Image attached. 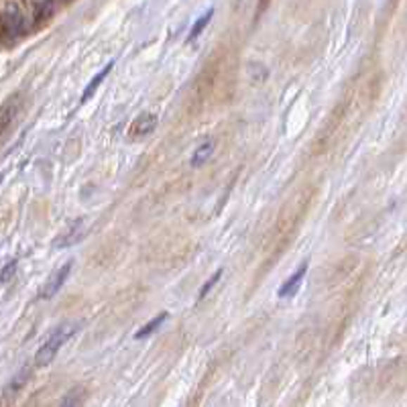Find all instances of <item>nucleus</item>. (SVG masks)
<instances>
[{"mask_svg": "<svg viewBox=\"0 0 407 407\" xmlns=\"http://www.w3.org/2000/svg\"><path fill=\"white\" fill-rule=\"evenodd\" d=\"M79 330L78 322H67V324H61L58 328L53 330L51 334H49V338L45 340V344L41 347L39 352H37V367H45V365H49V363H53V358L58 356L59 349L76 334Z\"/></svg>", "mask_w": 407, "mask_h": 407, "instance_id": "f257e3e1", "label": "nucleus"}, {"mask_svg": "<svg viewBox=\"0 0 407 407\" xmlns=\"http://www.w3.org/2000/svg\"><path fill=\"white\" fill-rule=\"evenodd\" d=\"M157 127V117L155 115H141L135 118V122L131 124L129 129V135L133 138H141V136L151 135Z\"/></svg>", "mask_w": 407, "mask_h": 407, "instance_id": "f03ea898", "label": "nucleus"}, {"mask_svg": "<svg viewBox=\"0 0 407 407\" xmlns=\"http://www.w3.org/2000/svg\"><path fill=\"white\" fill-rule=\"evenodd\" d=\"M72 271V263H65L63 267H59L58 271L53 273V277H49V281H47V285L43 288V297L47 299V297H53L59 290H61V285L65 283V279H67V275Z\"/></svg>", "mask_w": 407, "mask_h": 407, "instance_id": "7ed1b4c3", "label": "nucleus"}, {"mask_svg": "<svg viewBox=\"0 0 407 407\" xmlns=\"http://www.w3.org/2000/svg\"><path fill=\"white\" fill-rule=\"evenodd\" d=\"M306 265H302L297 271L291 275L290 279L281 285V290H279V297H291V295H295L297 293V290H299V285H302V281H304V275H306Z\"/></svg>", "mask_w": 407, "mask_h": 407, "instance_id": "20e7f679", "label": "nucleus"}, {"mask_svg": "<svg viewBox=\"0 0 407 407\" xmlns=\"http://www.w3.org/2000/svg\"><path fill=\"white\" fill-rule=\"evenodd\" d=\"M82 228H84V220H76L67 228V233L63 234L61 238H58V247H72L74 243H78L79 238H82Z\"/></svg>", "mask_w": 407, "mask_h": 407, "instance_id": "39448f33", "label": "nucleus"}, {"mask_svg": "<svg viewBox=\"0 0 407 407\" xmlns=\"http://www.w3.org/2000/svg\"><path fill=\"white\" fill-rule=\"evenodd\" d=\"M214 153V143L212 141H204L200 147H195L194 155L190 159V163L194 165V167H200V165H204Z\"/></svg>", "mask_w": 407, "mask_h": 407, "instance_id": "423d86ee", "label": "nucleus"}, {"mask_svg": "<svg viewBox=\"0 0 407 407\" xmlns=\"http://www.w3.org/2000/svg\"><path fill=\"white\" fill-rule=\"evenodd\" d=\"M4 27H6V31L13 33V35H17V33L22 31V17H20V13L17 8H8V11L4 13Z\"/></svg>", "mask_w": 407, "mask_h": 407, "instance_id": "0eeeda50", "label": "nucleus"}, {"mask_svg": "<svg viewBox=\"0 0 407 407\" xmlns=\"http://www.w3.org/2000/svg\"><path fill=\"white\" fill-rule=\"evenodd\" d=\"M167 318H169V314H167V311H161V314H157L155 318H153V320H151V322H149L147 326H143V328L138 330L135 336L138 338V340H143V338L151 336L153 332H157V330H159V326H161V324H163V322H165Z\"/></svg>", "mask_w": 407, "mask_h": 407, "instance_id": "6e6552de", "label": "nucleus"}, {"mask_svg": "<svg viewBox=\"0 0 407 407\" xmlns=\"http://www.w3.org/2000/svg\"><path fill=\"white\" fill-rule=\"evenodd\" d=\"M112 65H115V63H108V65H106V67H104V70H102V72H100L98 76H94V78H92V82L88 84V88H86V90H84V94H82V102H86L88 98L92 96V94L96 92L98 86H100V84L104 82V78H106V76L110 74V70H112Z\"/></svg>", "mask_w": 407, "mask_h": 407, "instance_id": "1a4fd4ad", "label": "nucleus"}, {"mask_svg": "<svg viewBox=\"0 0 407 407\" xmlns=\"http://www.w3.org/2000/svg\"><path fill=\"white\" fill-rule=\"evenodd\" d=\"M212 15H214V8H208V11H206L200 19L195 20L194 27H192V31H190V35H188V41H194L202 35V31H204V29H206V25L210 22Z\"/></svg>", "mask_w": 407, "mask_h": 407, "instance_id": "9d476101", "label": "nucleus"}, {"mask_svg": "<svg viewBox=\"0 0 407 407\" xmlns=\"http://www.w3.org/2000/svg\"><path fill=\"white\" fill-rule=\"evenodd\" d=\"M249 74H251L252 82H265V79H267V76H269L267 67H263V65H259V63H251V67H249Z\"/></svg>", "mask_w": 407, "mask_h": 407, "instance_id": "9b49d317", "label": "nucleus"}, {"mask_svg": "<svg viewBox=\"0 0 407 407\" xmlns=\"http://www.w3.org/2000/svg\"><path fill=\"white\" fill-rule=\"evenodd\" d=\"M220 277H222V269H218V271L214 273L212 279H208V281H206V283L202 285V290H200V299H204V297H206V295L210 293V290H212L214 285H216V283L220 281Z\"/></svg>", "mask_w": 407, "mask_h": 407, "instance_id": "f8f14e48", "label": "nucleus"}, {"mask_svg": "<svg viewBox=\"0 0 407 407\" xmlns=\"http://www.w3.org/2000/svg\"><path fill=\"white\" fill-rule=\"evenodd\" d=\"M15 269H17V261H11L2 271H0V283H4V281H8L11 279V275L15 273Z\"/></svg>", "mask_w": 407, "mask_h": 407, "instance_id": "ddd939ff", "label": "nucleus"}, {"mask_svg": "<svg viewBox=\"0 0 407 407\" xmlns=\"http://www.w3.org/2000/svg\"><path fill=\"white\" fill-rule=\"evenodd\" d=\"M269 2H271V0H259V6H257V19L263 15V11L267 8V4H269Z\"/></svg>", "mask_w": 407, "mask_h": 407, "instance_id": "4468645a", "label": "nucleus"}]
</instances>
